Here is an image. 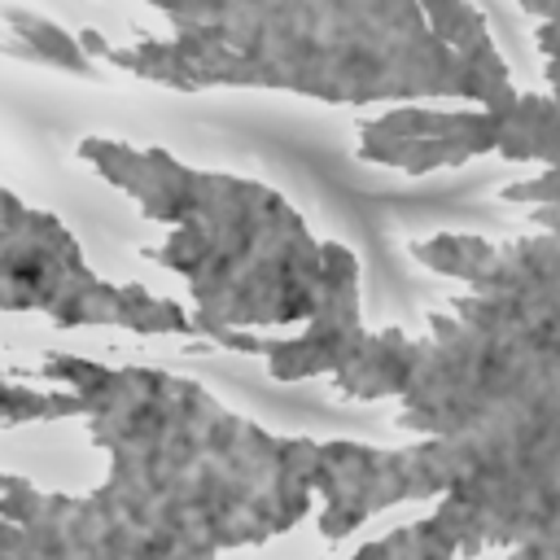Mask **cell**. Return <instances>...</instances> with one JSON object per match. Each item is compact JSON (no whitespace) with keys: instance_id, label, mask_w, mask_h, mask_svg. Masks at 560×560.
Wrapping results in <instances>:
<instances>
[{"instance_id":"5b68a950","label":"cell","mask_w":560,"mask_h":560,"mask_svg":"<svg viewBox=\"0 0 560 560\" xmlns=\"http://www.w3.org/2000/svg\"><path fill=\"white\" fill-rule=\"evenodd\" d=\"M525 13H534L538 22H560V0H516Z\"/></svg>"},{"instance_id":"3957f363","label":"cell","mask_w":560,"mask_h":560,"mask_svg":"<svg viewBox=\"0 0 560 560\" xmlns=\"http://www.w3.org/2000/svg\"><path fill=\"white\" fill-rule=\"evenodd\" d=\"M420 9H424V18H429L433 35H438L446 48H455L486 83L512 88V70H508V61H503V52H499V44H494V31H490L486 13H481L472 0H420Z\"/></svg>"},{"instance_id":"6da1fadb","label":"cell","mask_w":560,"mask_h":560,"mask_svg":"<svg viewBox=\"0 0 560 560\" xmlns=\"http://www.w3.org/2000/svg\"><path fill=\"white\" fill-rule=\"evenodd\" d=\"M166 35H140L105 57L140 79L262 83L324 101L459 96L508 109L516 88L486 83L446 48L420 0H144Z\"/></svg>"},{"instance_id":"277c9868","label":"cell","mask_w":560,"mask_h":560,"mask_svg":"<svg viewBox=\"0 0 560 560\" xmlns=\"http://www.w3.org/2000/svg\"><path fill=\"white\" fill-rule=\"evenodd\" d=\"M0 48L18 52V57H35V61H52L61 70H74V74H88V52L83 44L61 31L52 18L44 13H31V9H4L0 13Z\"/></svg>"},{"instance_id":"7a4b0ae2","label":"cell","mask_w":560,"mask_h":560,"mask_svg":"<svg viewBox=\"0 0 560 560\" xmlns=\"http://www.w3.org/2000/svg\"><path fill=\"white\" fill-rule=\"evenodd\" d=\"M503 136V109H389L363 127V153L407 171L455 166L477 153H494Z\"/></svg>"},{"instance_id":"8992f818","label":"cell","mask_w":560,"mask_h":560,"mask_svg":"<svg viewBox=\"0 0 560 560\" xmlns=\"http://www.w3.org/2000/svg\"><path fill=\"white\" fill-rule=\"evenodd\" d=\"M542 74H547V88H551V96L560 101V57H542Z\"/></svg>"}]
</instances>
